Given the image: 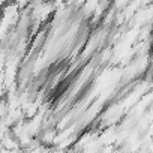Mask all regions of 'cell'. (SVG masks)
Here are the masks:
<instances>
[]
</instances>
